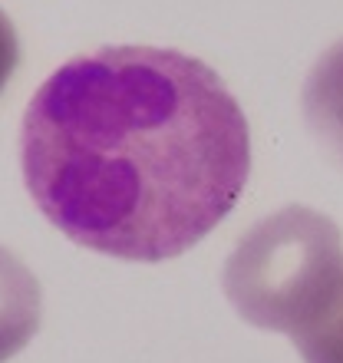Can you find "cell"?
<instances>
[{
	"instance_id": "6da1fadb",
	"label": "cell",
	"mask_w": 343,
	"mask_h": 363,
	"mask_svg": "<svg viewBox=\"0 0 343 363\" xmlns=\"http://www.w3.org/2000/svg\"><path fill=\"white\" fill-rule=\"evenodd\" d=\"M20 165L37 208L73 245L169 261L238 205L251 133L225 79L162 47H103L37 89Z\"/></svg>"
},
{
	"instance_id": "7a4b0ae2",
	"label": "cell",
	"mask_w": 343,
	"mask_h": 363,
	"mask_svg": "<svg viewBox=\"0 0 343 363\" xmlns=\"http://www.w3.org/2000/svg\"><path fill=\"white\" fill-rule=\"evenodd\" d=\"M221 287L251 327L310 334L343 297V235L307 205L267 215L225 261Z\"/></svg>"
},
{
	"instance_id": "3957f363",
	"label": "cell",
	"mask_w": 343,
	"mask_h": 363,
	"mask_svg": "<svg viewBox=\"0 0 343 363\" xmlns=\"http://www.w3.org/2000/svg\"><path fill=\"white\" fill-rule=\"evenodd\" d=\"M43 317V291L33 271L0 248V363L17 357L37 337Z\"/></svg>"
},
{
	"instance_id": "277c9868",
	"label": "cell",
	"mask_w": 343,
	"mask_h": 363,
	"mask_svg": "<svg viewBox=\"0 0 343 363\" xmlns=\"http://www.w3.org/2000/svg\"><path fill=\"white\" fill-rule=\"evenodd\" d=\"M304 119L330 159L343 169V40L314 63L304 83Z\"/></svg>"
},
{
	"instance_id": "5b68a950",
	"label": "cell",
	"mask_w": 343,
	"mask_h": 363,
	"mask_svg": "<svg viewBox=\"0 0 343 363\" xmlns=\"http://www.w3.org/2000/svg\"><path fill=\"white\" fill-rule=\"evenodd\" d=\"M294 344L304 363H343V297L327 320H320L310 334L297 337Z\"/></svg>"
},
{
	"instance_id": "8992f818",
	"label": "cell",
	"mask_w": 343,
	"mask_h": 363,
	"mask_svg": "<svg viewBox=\"0 0 343 363\" xmlns=\"http://www.w3.org/2000/svg\"><path fill=\"white\" fill-rule=\"evenodd\" d=\"M17 63H20V40H17V30L10 23V17L0 10V93L7 89L10 77L17 73Z\"/></svg>"
}]
</instances>
